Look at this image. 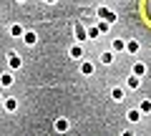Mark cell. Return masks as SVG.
<instances>
[{
    "instance_id": "obj_1",
    "label": "cell",
    "mask_w": 151,
    "mask_h": 136,
    "mask_svg": "<svg viewBox=\"0 0 151 136\" xmlns=\"http://www.w3.org/2000/svg\"><path fill=\"white\" fill-rule=\"evenodd\" d=\"M144 71H146L144 63H136V65H134V73H136V76H144Z\"/></svg>"
},
{
    "instance_id": "obj_2",
    "label": "cell",
    "mask_w": 151,
    "mask_h": 136,
    "mask_svg": "<svg viewBox=\"0 0 151 136\" xmlns=\"http://www.w3.org/2000/svg\"><path fill=\"white\" fill-rule=\"evenodd\" d=\"M126 50H129V53H136V50H139V43H136V40H131V43L126 45Z\"/></svg>"
},
{
    "instance_id": "obj_3",
    "label": "cell",
    "mask_w": 151,
    "mask_h": 136,
    "mask_svg": "<svg viewBox=\"0 0 151 136\" xmlns=\"http://www.w3.org/2000/svg\"><path fill=\"white\" fill-rule=\"evenodd\" d=\"M55 129H58V131H65V129H68V124H65L63 119H58V121H55Z\"/></svg>"
},
{
    "instance_id": "obj_4",
    "label": "cell",
    "mask_w": 151,
    "mask_h": 136,
    "mask_svg": "<svg viewBox=\"0 0 151 136\" xmlns=\"http://www.w3.org/2000/svg\"><path fill=\"white\" fill-rule=\"evenodd\" d=\"M121 48H126L124 40H113V50H121Z\"/></svg>"
},
{
    "instance_id": "obj_5",
    "label": "cell",
    "mask_w": 151,
    "mask_h": 136,
    "mask_svg": "<svg viewBox=\"0 0 151 136\" xmlns=\"http://www.w3.org/2000/svg\"><path fill=\"white\" fill-rule=\"evenodd\" d=\"M81 68H83V73H86V76H88V73H93V65H91V63H83Z\"/></svg>"
},
{
    "instance_id": "obj_6",
    "label": "cell",
    "mask_w": 151,
    "mask_h": 136,
    "mask_svg": "<svg viewBox=\"0 0 151 136\" xmlns=\"http://www.w3.org/2000/svg\"><path fill=\"white\" fill-rule=\"evenodd\" d=\"M141 111H144V114L151 111V101H141Z\"/></svg>"
}]
</instances>
